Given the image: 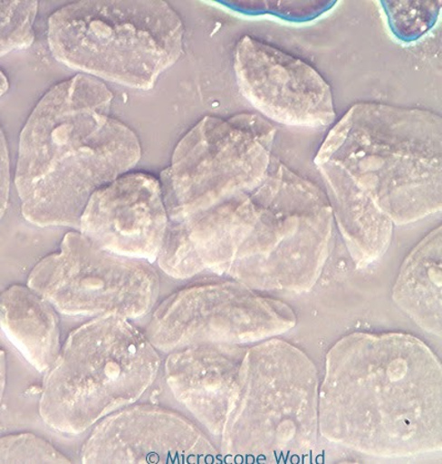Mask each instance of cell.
<instances>
[{
    "label": "cell",
    "instance_id": "obj_1",
    "mask_svg": "<svg viewBox=\"0 0 442 464\" xmlns=\"http://www.w3.org/2000/svg\"><path fill=\"white\" fill-rule=\"evenodd\" d=\"M319 435L364 455L442 450V370L418 337L355 332L331 347L319 388Z\"/></svg>",
    "mask_w": 442,
    "mask_h": 464
},
{
    "label": "cell",
    "instance_id": "obj_2",
    "mask_svg": "<svg viewBox=\"0 0 442 464\" xmlns=\"http://www.w3.org/2000/svg\"><path fill=\"white\" fill-rule=\"evenodd\" d=\"M101 80L77 74L50 89L20 134L14 185L24 219L79 228L94 191L137 166L138 135L110 115Z\"/></svg>",
    "mask_w": 442,
    "mask_h": 464
},
{
    "label": "cell",
    "instance_id": "obj_3",
    "mask_svg": "<svg viewBox=\"0 0 442 464\" xmlns=\"http://www.w3.org/2000/svg\"><path fill=\"white\" fill-rule=\"evenodd\" d=\"M334 163L394 225L442 208V119L428 110L354 104L330 130L314 159Z\"/></svg>",
    "mask_w": 442,
    "mask_h": 464
},
{
    "label": "cell",
    "instance_id": "obj_4",
    "mask_svg": "<svg viewBox=\"0 0 442 464\" xmlns=\"http://www.w3.org/2000/svg\"><path fill=\"white\" fill-rule=\"evenodd\" d=\"M319 377L314 362L283 340L255 343L241 365L221 431L235 461H301L318 443Z\"/></svg>",
    "mask_w": 442,
    "mask_h": 464
},
{
    "label": "cell",
    "instance_id": "obj_5",
    "mask_svg": "<svg viewBox=\"0 0 442 464\" xmlns=\"http://www.w3.org/2000/svg\"><path fill=\"white\" fill-rule=\"evenodd\" d=\"M184 34L182 18L160 0H83L48 20L49 49L58 63L144 91L182 57Z\"/></svg>",
    "mask_w": 442,
    "mask_h": 464
},
{
    "label": "cell",
    "instance_id": "obj_6",
    "mask_svg": "<svg viewBox=\"0 0 442 464\" xmlns=\"http://www.w3.org/2000/svg\"><path fill=\"white\" fill-rule=\"evenodd\" d=\"M162 364L129 320L94 317L74 330L43 380L39 413L53 430L77 436L137 402Z\"/></svg>",
    "mask_w": 442,
    "mask_h": 464
},
{
    "label": "cell",
    "instance_id": "obj_7",
    "mask_svg": "<svg viewBox=\"0 0 442 464\" xmlns=\"http://www.w3.org/2000/svg\"><path fill=\"white\" fill-rule=\"evenodd\" d=\"M255 193L257 219L226 275L255 291L306 294L331 251L334 219L328 196L274 158Z\"/></svg>",
    "mask_w": 442,
    "mask_h": 464
},
{
    "label": "cell",
    "instance_id": "obj_8",
    "mask_svg": "<svg viewBox=\"0 0 442 464\" xmlns=\"http://www.w3.org/2000/svg\"><path fill=\"white\" fill-rule=\"evenodd\" d=\"M275 134L274 124L255 113L200 120L160 173L169 221L257 189L269 173Z\"/></svg>",
    "mask_w": 442,
    "mask_h": 464
},
{
    "label": "cell",
    "instance_id": "obj_9",
    "mask_svg": "<svg viewBox=\"0 0 442 464\" xmlns=\"http://www.w3.org/2000/svg\"><path fill=\"white\" fill-rule=\"evenodd\" d=\"M158 271L148 261L100 248L78 231L63 237L57 252L38 262L28 286L70 316L139 319L159 295Z\"/></svg>",
    "mask_w": 442,
    "mask_h": 464
},
{
    "label": "cell",
    "instance_id": "obj_10",
    "mask_svg": "<svg viewBox=\"0 0 442 464\" xmlns=\"http://www.w3.org/2000/svg\"><path fill=\"white\" fill-rule=\"evenodd\" d=\"M289 305L237 281L185 287L155 310L147 336L158 351L200 344H255L296 325Z\"/></svg>",
    "mask_w": 442,
    "mask_h": 464
},
{
    "label": "cell",
    "instance_id": "obj_11",
    "mask_svg": "<svg viewBox=\"0 0 442 464\" xmlns=\"http://www.w3.org/2000/svg\"><path fill=\"white\" fill-rule=\"evenodd\" d=\"M234 70L240 93L268 121L304 128L334 122L331 85L304 60L245 34L235 45Z\"/></svg>",
    "mask_w": 442,
    "mask_h": 464
},
{
    "label": "cell",
    "instance_id": "obj_12",
    "mask_svg": "<svg viewBox=\"0 0 442 464\" xmlns=\"http://www.w3.org/2000/svg\"><path fill=\"white\" fill-rule=\"evenodd\" d=\"M218 451L178 412L157 406L125 407L95 425L83 463H208Z\"/></svg>",
    "mask_w": 442,
    "mask_h": 464
},
{
    "label": "cell",
    "instance_id": "obj_13",
    "mask_svg": "<svg viewBox=\"0 0 442 464\" xmlns=\"http://www.w3.org/2000/svg\"><path fill=\"white\" fill-rule=\"evenodd\" d=\"M168 223L159 179L143 171H128L94 191L78 230L103 250L153 264Z\"/></svg>",
    "mask_w": 442,
    "mask_h": 464
},
{
    "label": "cell",
    "instance_id": "obj_14",
    "mask_svg": "<svg viewBox=\"0 0 442 464\" xmlns=\"http://www.w3.org/2000/svg\"><path fill=\"white\" fill-rule=\"evenodd\" d=\"M255 191L231 197L202 213L169 221L158 264L174 279H189L204 271L227 274L235 254L257 219Z\"/></svg>",
    "mask_w": 442,
    "mask_h": 464
},
{
    "label": "cell",
    "instance_id": "obj_15",
    "mask_svg": "<svg viewBox=\"0 0 442 464\" xmlns=\"http://www.w3.org/2000/svg\"><path fill=\"white\" fill-rule=\"evenodd\" d=\"M248 347L200 344L168 353V385L178 401L214 436H220Z\"/></svg>",
    "mask_w": 442,
    "mask_h": 464
},
{
    "label": "cell",
    "instance_id": "obj_16",
    "mask_svg": "<svg viewBox=\"0 0 442 464\" xmlns=\"http://www.w3.org/2000/svg\"><path fill=\"white\" fill-rule=\"evenodd\" d=\"M316 166L329 188L332 214L351 258L356 268L366 269L389 250L395 225L339 165Z\"/></svg>",
    "mask_w": 442,
    "mask_h": 464
},
{
    "label": "cell",
    "instance_id": "obj_17",
    "mask_svg": "<svg viewBox=\"0 0 442 464\" xmlns=\"http://www.w3.org/2000/svg\"><path fill=\"white\" fill-rule=\"evenodd\" d=\"M57 312L28 285H12L0 295V326L39 372H47L62 351Z\"/></svg>",
    "mask_w": 442,
    "mask_h": 464
},
{
    "label": "cell",
    "instance_id": "obj_18",
    "mask_svg": "<svg viewBox=\"0 0 442 464\" xmlns=\"http://www.w3.org/2000/svg\"><path fill=\"white\" fill-rule=\"evenodd\" d=\"M442 229L431 230L417 244L400 266L393 300L417 325L441 336Z\"/></svg>",
    "mask_w": 442,
    "mask_h": 464
},
{
    "label": "cell",
    "instance_id": "obj_19",
    "mask_svg": "<svg viewBox=\"0 0 442 464\" xmlns=\"http://www.w3.org/2000/svg\"><path fill=\"white\" fill-rule=\"evenodd\" d=\"M391 34L404 44L418 42L439 22L441 0H381Z\"/></svg>",
    "mask_w": 442,
    "mask_h": 464
},
{
    "label": "cell",
    "instance_id": "obj_20",
    "mask_svg": "<svg viewBox=\"0 0 442 464\" xmlns=\"http://www.w3.org/2000/svg\"><path fill=\"white\" fill-rule=\"evenodd\" d=\"M234 12L245 16H264L269 14L293 24H306L322 17L336 6V0H237V2H220Z\"/></svg>",
    "mask_w": 442,
    "mask_h": 464
},
{
    "label": "cell",
    "instance_id": "obj_21",
    "mask_svg": "<svg viewBox=\"0 0 442 464\" xmlns=\"http://www.w3.org/2000/svg\"><path fill=\"white\" fill-rule=\"evenodd\" d=\"M38 6L36 0L0 2V57L34 44Z\"/></svg>",
    "mask_w": 442,
    "mask_h": 464
},
{
    "label": "cell",
    "instance_id": "obj_22",
    "mask_svg": "<svg viewBox=\"0 0 442 464\" xmlns=\"http://www.w3.org/2000/svg\"><path fill=\"white\" fill-rule=\"evenodd\" d=\"M0 463H72L52 443L34 433L0 438Z\"/></svg>",
    "mask_w": 442,
    "mask_h": 464
},
{
    "label": "cell",
    "instance_id": "obj_23",
    "mask_svg": "<svg viewBox=\"0 0 442 464\" xmlns=\"http://www.w3.org/2000/svg\"><path fill=\"white\" fill-rule=\"evenodd\" d=\"M10 184H12V171H10L7 140L0 125V221L7 210Z\"/></svg>",
    "mask_w": 442,
    "mask_h": 464
},
{
    "label": "cell",
    "instance_id": "obj_24",
    "mask_svg": "<svg viewBox=\"0 0 442 464\" xmlns=\"http://www.w3.org/2000/svg\"><path fill=\"white\" fill-rule=\"evenodd\" d=\"M7 380V358L6 353L0 350V405H2L5 388H6Z\"/></svg>",
    "mask_w": 442,
    "mask_h": 464
},
{
    "label": "cell",
    "instance_id": "obj_25",
    "mask_svg": "<svg viewBox=\"0 0 442 464\" xmlns=\"http://www.w3.org/2000/svg\"><path fill=\"white\" fill-rule=\"evenodd\" d=\"M8 89V78L6 77V74H5L3 70H0V98H2L3 95L7 92Z\"/></svg>",
    "mask_w": 442,
    "mask_h": 464
}]
</instances>
